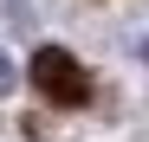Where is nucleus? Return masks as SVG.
<instances>
[{
  "label": "nucleus",
  "instance_id": "obj_2",
  "mask_svg": "<svg viewBox=\"0 0 149 142\" xmlns=\"http://www.w3.org/2000/svg\"><path fill=\"white\" fill-rule=\"evenodd\" d=\"M7 90H13V58L0 52V97H7Z\"/></svg>",
  "mask_w": 149,
  "mask_h": 142
},
{
  "label": "nucleus",
  "instance_id": "obj_1",
  "mask_svg": "<svg viewBox=\"0 0 149 142\" xmlns=\"http://www.w3.org/2000/svg\"><path fill=\"white\" fill-rule=\"evenodd\" d=\"M33 84H39L52 103H84V97H91V78H84V65L71 58V52H58V45H45V52L33 58Z\"/></svg>",
  "mask_w": 149,
  "mask_h": 142
}]
</instances>
